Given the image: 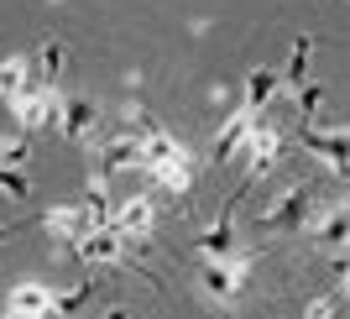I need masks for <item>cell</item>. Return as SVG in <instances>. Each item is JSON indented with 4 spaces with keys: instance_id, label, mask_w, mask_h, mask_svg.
<instances>
[{
    "instance_id": "obj_1",
    "label": "cell",
    "mask_w": 350,
    "mask_h": 319,
    "mask_svg": "<svg viewBox=\"0 0 350 319\" xmlns=\"http://www.w3.org/2000/svg\"><path fill=\"white\" fill-rule=\"evenodd\" d=\"M314 209H319L314 189H308V183H293V189L278 194V204H267V209H262V225H267V231H304L308 220H314Z\"/></svg>"
},
{
    "instance_id": "obj_2",
    "label": "cell",
    "mask_w": 350,
    "mask_h": 319,
    "mask_svg": "<svg viewBox=\"0 0 350 319\" xmlns=\"http://www.w3.org/2000/svg\"><path fill=\"white\" fill-rule=\"evenodd\" d=\"M246 261H251V257H230V261H209V257H204V267H199V288H204V298H215V304H230L235 293H241Z\"/></svg>"
},
{
    "instance_id": "obj_3",
    "label": "cell",
    "mask_w": 350,
    "mask_h": 319,
    "mask_svg": "<svg viewBox=\"0 0 350 319\" xmlns=\"http://www.w3.org/2000/svg\"><path fill=\"white\" fill-rule=\"evenodd\" d=\"M11 110H16V120L27 131H42V126H58V94H53V84H37L27 89V94H16L11 100Z\"/></svg>"
},
{
    "instance_id": "obj_4",
    "label": "cell",
    "mask_w": 350,
    "mask_h": 319,
    "mask_svg": "<svg viewBox=\"0 0 350 319\" xmlns=\"http://www.w3.org/2000/svg\"><path fill=\"white\" fill-rule=\"evenodd\" d=\"M304 146H308L319 162H329V168H335V178H345V183H350V131L304 126Z\"/></svg>"
},
{
    "instance_id": "obj_5",
    "label": "cell",
    "mask_w": 350,
    "mask_h": 319,
    "mask_svg": "<svg viewBox=\"0 0 350 319\" xmlns=\"http://www.w3.org/2000/svg\"><path fill=\"white\" fill-rule=\"evenodd\" d=\"M152 225H157V209H152V199H142V194L126 199L116 215H110V231H116L120 241H142V235H152Z\"/></svg>"
},
{
    "instance_id": "obj_6",
    "label": "cell",
    "mask_w": 350,
    "mask_h": 319,
    "mask_svg": "<svg viewBox=\"0 0 350 319\" xmlns=\"http://www.w3.org/2000/svg\"><path fill=\"white\" fill-rule=\"evenodd\" d=\"M120 246H126V241H120L110 225H94V231L79 235V261H84V267H116Z\"/></svg>"
},
{
    "instance_id": "obj_7",
    "label": "cell",
    "mask_w": 350,
    "mask_h": 319,
    "mask_svg": "<svg viewBox=\"0 0 350 319\" xmlns=\"http://www.w3.org/2000/svg\"><path fill=\"white\" fill-rule=\"evenodd\" d=\"M100 126V105L94 100H58V131L68 142H89Z\"/></svg>"
},
{
    "instance_id": "obj_8",
    "label": "cell",
    "mask_w": 350,
    "mask_h": 319,
    "mask_svg": "<svg viewBox=\"0 0 350 319\" xmlns=\"http://www.w3.org/2000/svg\"><path fill=\"white\" fill-rule=\"evenodd\" d=\"M131 168H142V136H116L100 146V178L131 173Z\"/></svg>"
},
{
    "instance_id": "obj_9",
    "label": "cell",
    "mask_w": 350,
    "mask_h": 319,
    "mask_svg": "<svg viewBox=\"0 0 350 319\" xmlns=\"http://www.w3.org/2000/svg\"><path fill=\"white\" fill-rule=\"evenodd\" d=\"M5 309H11V314H47L53 319L58 298H53V288H42V283H16L11 298H5Z\"/></svg>"
},
{
    "instance_id": "obj_10",
    "label": "cell",
    "mask_w": 350,
    "mask_h": 319,
    "mask_svg": "<svg viewBox=\"0 0 350 319\" xmlns=\"http://www.w3.org/2000/svg\"><path fill=\"white\" fill-rule=\"evenodd\" d=\"M278 89H282V73L256 68V73L246 79V110H251V116H267V105L278 100Z\"/></svg>"
},
{
    "instance_id": "obj_11",
    "label": "cell",
    "mask_w": 350,
    "mask_h": 319,
    "mask_svg": "<svg viewBox=\"0 0 350 319\" xmlns=\"http://www.w3.org/2000/svg\"><path fill=\"white\" fill-rule=\"evenodd\" d=\"M152 178H157L162 189H173V194H189V189H193V162H189V152H178V157L157 162V168H152Z\"/></svg>"
},
{
    "instance_id": "obj_12",
    "label": "cell",
    "mask_w": 350,
    "mask_h": 319,
    "mask_svg": "<svg viewBox=\"0 0 350 319\" xmlns=\"http://www.w3.org/2000/svg\"><path fill=\"white\" fill-rule=\"evenodd\" d=\"M31 84H37V73H31V63H27V58H5V63H0V94H5V100L27 94Z\"/></svg>"
},
{
    "instance_id": "obj_13",
    "label": "cell",
    "mask_w": 350,
    "mask_h": 319,
    "mask_svg": "<svg viewBox=\"0 0 350 319\" xmlns=\"http://www.w3.org/2000/svg\"><path fill=\"white\" fill-rule=\"evenodd\" d=\"M199 246H204L209 261H230V257H241V251H235V231L225 225V220H219V225H209V231L199 235Z\"/></svg>"
},
{
    "instance_id": "obj_14",
    "label": "cell",
    "mask_w": 350,
    "mask_h": 319,
    "mask_svg": "<svg viewBox=\"0 0 350 319\" xmlns=\"http://www.w3.org/2000/svg\"><path fill=\"white\" fill-rule=\"evenodd\" d=\"M63 68H68V53H63V42H47V47H42V63H37V79H42V84H58Z\"/></svg>"
},
{
    "instance_id": "obj_15",
    "label": "cell",
    "mask_w": 350,
    "mask_h": 319,
    "mask_svg": "<svg viewBox=\"0 0 350 319\" xmlns=\"http://www.w3.org/2000/svg\"><path fill=\"white\" fill-rule=\"evenodd\" d=\"M308 53H314V37H298V42H293V58H288V73H282V84H304V73H308Z\"/></svg>"
},
{
    "instance_id": "obj_16",
    "label": "cell",
    "mask_w": 350,
    "mask_h": 319,
    "mask_svg": "<svg viewBox=\"0 0 350 319\" xmlns=\"http://www.w3.org/2000/svg\"><path fill=\"white\" fill-rule=\"evenodd\" d=\"M0 194H11V199H27L31 183H27L21 173H11V168H0Z\"/></svg>"
},
{
    "instance_id": "obj_17",
    "label": "cell",
    "mask_w": 350,
    "mask_h": 319,
    "mask_svg": "<svg viewBox=\"0 0 350 319\" xmlns=\"http://www.w3.org/2000/svg\"><path fill=\"white\" fill-rule=\"evenodd\" d=\"M335 314H340V293H324L308 304V319H335Z\"/></svg>"
},
{
    "instance_id": "obj_18",
    "label": "cell",
    "mask_w": 350,
    "mask_h": 319,
    "mask_svg": "<svg viewBox=\"0 0 350 319\" xmlns=\"http://www.w3.org/2000/svg\"><path fill=\"white\" fill-rule=\"evenodd\" d=\"M27 157V142H21V136H5V142H0V168H5V162H21Z\"/></svg>"
}]
</instances>
